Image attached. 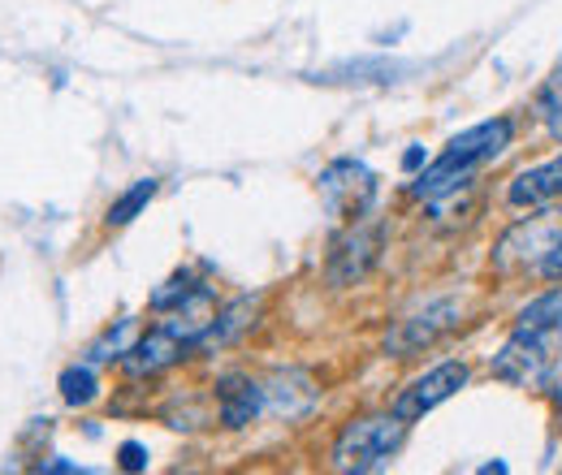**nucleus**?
Segmentation results:
<instances>
[{
	"instance_id": "1",
	"label": "nucleus",
	"mask_w": 562,
	"mask_h": 475,
	"mask_svg": "<svg viewBox=\"0 0 562 475\" xmlns=\"http://www.w3.org/2000/svg\"><path fill=\"white\" fill-rule=\"evenodd\" d=\"M510 138H515V122H510V117L476 122L472 131H463V135L450 138V143H446V151H441L432 165H424V173L416 178L412 195L424 200V204L454 195L459 186H468V178H472L481 165L497 160V156L510 147Z\"/></svg>"
},
{
	"instance_id": "2",
	"label": "nucleus",
	"mask_w": 562,
	"mask_h": 475,
	"mask_svg": "<svg viewBox=\"0 0 562 475\" xmlns=\"http://www.w3.org/2000/svg\"><path fill=\"white\" fill-rule=\"evenodd\" d=\"M407 441V419H398L394 410L390 415H368V419H351L338 441H334V454H329V467L342 475H368L381 472L394 463V454L403 450Z\"/></svg>"
},
{
	"instance_id": "3",
	"label": "nucleus",
	"mask_w": 562,
	"mask_h": 475,
	"mask_svg": "<svg viewBox=\"0 0 562 475\" xmlns=\"http://www.w3.org/2000/svg\"><path fill=\"white\" fill-rule=\"evenodd\" d=\"M381 251H385V220L363 212V216L347 220V229L334 238L329 269L325 272H329L334 285H355V281H363L372 272V264L381 260Z\"/></svg>"
},
{
	"instance_id": "4",
	"label": "nucleus",
	"mask_w": 562,
	"mask_h": 475,
	"mask_svg": "<svg viewBox=\"0 0 562 475\" xmlns=\"http://www.w3.org/2000/svg\"><path fill=\"white\" fill-rule=\"evenodd\" d=\"M316 195H321V204H325L329 216L355 220V216L372 212V200H376V173H372L363 160L342 156V160H334V165L321 169V178H316Z\"/></svg>"
},
{
	"instance_id": "5",
	"label": "nucleus",
	"mask_w": 562,
	"mask_h": 475,
	"mask_svg": "<svg viewBox=\"0 0 562 475\" xmlns=\"http://www.w3.org/2000/svg\"><path fill=\"white\" fill-rule=\"evenodd\" d=\"M559 338L532 333V329H510V338L502 341V350L493 354V376L506 385H541L554 367Z\"/></svg>"
},
{
	"instance_id": "6",
	"label": "nucleus",
	"mask_w": 562,
	"mask_h": 475,
	"mask_svg": "<svg viewBox=\"0 0 562 475\" xmlns=\"http://www.w3.org/2000/svg\"><path fill=\"white\" fill-rule=\"evenodd\" d=\"M472 381V367L463 363V359H446V363H437V367H428L424 376H416L398 398H394V415L398 419H424L432 407H441L446 398H454L463 385Z\"/></svg>"
},
{
	"instance_id": "7",
	"label": "nucleus",
	"mask_w": 562,
	"mask_h": 475,
	"mask_svg": "<svg viewBox=\"0 0 562 475\" xmlns=\"http://www.w3.org/2000/svg\"><path fill=\"white\" fill-rule=\"evenodd\" d=\"M454 325H459V303H454V298H437V303H428L416 316H403V320L385 333V350H390L394 359H412L420 346H432L441 333H450Z\"/></svg>"
},
{
	"instance_id": "8",
	"label": "nucleus",
	"mask_w": 562,
	"mask_h": 475,
	"mask_svg": "<svg viewBox=\"0 0 562 475\" xmlns=\"http://www.w3.org/2000/svg\"><path fill=\"white\" fill-rule=\"evenodd\" d=\"M191 350H195L191 341L182 338V333H173V329L160 320L156 329L139 333V341L131 346V354L122 359V367H126V376L147 381V376H160V372H169L173 363H182Z\"/></svg>"
},
{
	"instance_id": "9",
	"label": "nucleus",
	"mask_w": 562,
	"mask_h": 475,
	"mask_svg": "<svg viewBox=\"0 0 562 475\" xmlns=\"http://www.w3.org/2000/svg\"><path fill=\"white\" fill-rule=\"evenodd\" d=\"M269 410L265 403V381L247 376V372H225L216 381V419L225 428H247Z\"/></svg>"
},
{
	"instance_id": "10",
	"label": "nucleus",
	"mask_w": 562,
	"mask_h": 475,
	"mask_svg": "<svg viewBox=\"0 0 562 475\" xmlns=\"http://www.w3.org/2000/svg\"><path fill=\"white\" fill-rule=\"evenodd\" d=\"M515 329H532V333H546V338L562 341V285L537 294L528 307H519Z\"/></svg>"
},
{
	"instance_id": "11",
	"label": "nucleus",
	"mask_w": 562,
	"mask_h": 475,
	"mask_svg": "<svg viewBox=\"0 0 562 475\" xmlns=\"http://www.w3.org/2000/svg\"><path fill=\"white\" fill-rule=\"evenodd\" d=\"M135 341H139V320H135V316H122L113 329H104L100 338L87 346V359H91V363H113V359L122 363Z\"/></svg>"
},
{
	"instance_id": "12",
	"label": "nucleus",
	"mask_w": 562,
	"mask_h": 475,
	"mask_svg": "<svg viewBox=\"0 0 562 475\" xmlns=\"http://www.w3.org/2000/svg\"><path fill=\"white\" fill-rule=\"evenodd\" d=\"M57 389H61L66 407H87V403H95V394H100V376H95V363H91V359H87V363H70V367L61 372Z\"/></svg>"
},
{
	"instance_id": "13",
	"label": "nucleus",
	"mask_w": 562,
	"mask_h": 475,
	"mask_svg": "<svg viewBox=\"0 0 562 475\" xmlns=\"http://www.w3.org/2000/svg\"><path fill=\"white\" fill-rule=\"evenodd\" d=\"M151 200H156V178H139V182H135L126 195H117V200L109 204L104 220H109V225H131V220H135V216H139Z\"/></svg>"
},
{
	"instance_id": "14",
	"label": "nucleus",
	"mask_w": 562,
	"mask_h": 475,
	"mask_svg": "<svg viewBox=\"0 0 562 475\" xmlns=\"http://www.w3.org/2000/svg\"><path fill=\"white\" fill-rule=\"evenodd\" d=\"M200 285H204V281H200L191 269L173 272V276H169V281H165V285L151 294V312H173V307H178L182 298H191Z\"/></svg>"
},
{
	"instance_id": "15",
	"label": "nucleus",
	"mask_w": 562,
	"mask_h": 475,
	"mask_svg": "<svg viewBox=\"0 0 562 475\" xmlns=\"http://www.w3.org/2000/svg\"><path fill=\"white\" fill-rule=\"evenodd\" d=\"M117 467H122V472H147V450H143L139 441H122Z\"/></svg>"
},
{
	"instance_id": "16",
	"label": "nucleus",
	"mask_w": 562,
	"mask_h": 475,
	"mask_svg": "<svg viewBox=\"0 0 562 475\" xmlns=\"http://www.w3.org/2000/svg\"><path fill=\"white\" fill-rule=\"evenodd\" d=\"M562 104V61H559V69H554V78L546 82V91H541V100H537V109H541V117L550 113V109H559Z\"/></svg>"
},
{
	"instance_id": "17",
	"label": "nucleus",
	"mask_w": 562,
	"mask_h": 475,
	"mask_svg": "<svg viewBox=\"0 0 562 475\" xmlns=\"http://www.w3.org/2000/svg\"><path fill=\"white\" fill-rule=\"evenodd\" d=\"M537 269H541L546 281H562V229H559V238H554V247L546 251V260H541Z\"/></svg>"
},
{
	"instance_id": "18",
	"label": "nucleus",
	"mask_w": 562,
	"mask_h": 475,
	"mask_svg": "<svg viewBox=\"0 0 562 475\" xmlns=\"http://www.w3.org/2000/svg\"><path fill=\"white\" fill-rule=\"evenodd\" d=\"M424 165H428V151H424V147H407V151H403V169H407V173H416Z\"/></svg>"
},
{
	"instance_id": "19",
	"label": "nucleus",
	"mask_w": 562,
	"mask_h": 475,
	"mask_svg": "<svg viewBox=\"0 0 562 475\" xmlns=\"http://www.w3.org/2000/svg\"><path fill=\"white\" fill-rule=\"evenodd\" d=\"M546 126H550V135H554V138H562V104L546 113Z\"/></svg>"
},
{
	"instance_id": "20",
	"label": "nucleus",
	"mask_w": 562,
	"mask_h": 475,
	"mask_svg": "<svg viewBox=\"0 0 562 475\" xmlns=\"http://www.w3.org/2000/svg\"><path fill=\"white\" fill-rule=\"evenodd\" d=\"M40 472H82L78 463H66V459H57V463H40Z\"/></svg>"
}]
</instances>
